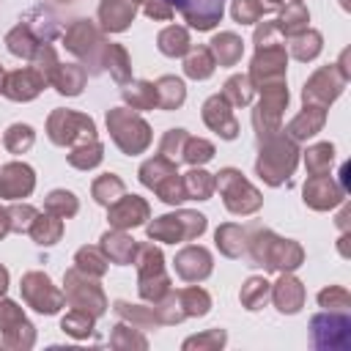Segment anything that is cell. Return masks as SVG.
Here are the masks:
<instances>
[{"label":"cell","instance_id":"cell-1","mask_svg":"<svg viewBox=\"0 0 351 351\" xmlns=\"http://www.w3.org/2000/svg\"><path fill=\"white\" fill-rule=\"evenodd\" d=\"M140 178H143L145 186L156 189V195H159L165 203H181V200H186L184 181L178 178L176 167H173L165 156L148 159V162L140 167Z\"/></svg>","mask_w":351,"mask_h":351},{"label":"cell","instance_id":"cell-2","mask_svg":"<svg viewBox=\"0 0 351 351\" xmlns=\"http://www.w3.org/2000/svg\"><path fill=\"white\" fill-rule=\"evenodd\" d=\"M107 126H110L112 140L121 145L123 154H137V151H143L151 143V132H148L145 121L137 118V115H132L123 107L121 110H112L107 115Z\"/></svg>","mask_w":351,"mask_h":351},{"label":"cell","instance_id":"cell-3","mask_svg":"<svg viewBox=\"0 0 351 351\" xmlns=\"http://www.w3.org/2000/svg\"><path fill=\"white\" fill-rule=\"evenodd\" d=\"M296 165V148L285 140V137H277V140H269L266 148L261 151L258 156V173L266 184L277 186L285 176H291Z\"/></svg>","mask_w":351,"mask_h":351},{"label":"cell","instance_id":"cell-4","mask_svg":"<svg viewBox=\"0 0 351 351\" xmlns=\"http://www.w3.org/2000/svg\"><path fill=\"white\" fill-rule=\"evenodd\" d=\"M206 230V217L195 214V211H181V214H167L159 217L154 225H148V236L151 239H162V241H184V239H195Z\"/></svg>","mask_w":351,"mask_h":351},{"label":"cell","instance_id":"cell-5","mask_svg":"<svg viewBox=\"0 0 351 351\" xmlns=\"http://www.w3.org/2000/svg\"><path fill=\"white\" fill-rule=\"evenodd\" d=\"M252 258L269 269H296L299 261H302V250L293 244V241H285V239H277L271 233H261L255 247H252Z\"/></svg>","mask_w":351,"mask_h":351},{"label":"cell","instance_id":"cell-6","mask_svg":"<svg viewBox=\"0 0 351 351\" xmlns=\"http://www.w3.org/2000/svg\"><path fill=\"white\" fill-rule=\"evenodd\" d=\"M217 186L219 192L225 195V206L233 211V214H250L261 206V195L241 178V173L236 170H222L219 178H217Z\"/></svg>","mask_w":351,"mask_h":351},{"label":"cell","instance_id":"cell-7","mask_svg":"<svg viewBox=\"0 0 351 351\" xmlns=\"http://www.w3.org/2000/svg\"><path fill=\"white\" fill-rule=\"evenodd\" d=\"M49 137L58 145L74 143L77 137L82 143H88V140H96V129H93V121L90 118L77 115L71 110H58V112L49 115Z\"/></svg>","mask_w":351,"mask_h":351},{"label":"cell","instance_id":"cell-8","mask_svg":"<svg viewBox=\"0 0 351 351\" xmlns=\"http://www.w3.org/2000/svg\"><path fill=\"white\" fill-rule=\"evenodd\" d=\"M140 293L145 299H159L167 293V277L162 271V252L156 247L140 250Z\"/></svg>","mask_w":351,"mask_h":351},{"label":"cell","instance_id":"cell-9","mask_svg":"<svg viewBox=\"0 0 351 351\" xmlns=\"http://www.w3.org/2000/svg\"><path fill=\"white\" fill-rule=\"evenodd\" d=\"M288 104V90L282 88V82H274V85H266L263 88V99H261V104H258V110H255V115H252V121H255V129H258V134L263 137H269L271 134V129H277V123H280V110Z\"/></svg>","mask_w":351,"mask_h":351},{"label":"cell","instance_id":"cell-10","mask_svg":"<svg viewBox=\"0 0 351 351\" xmlns=\"http://www.w3.org/2000/svg\"><path fill=\"white\" fill-rule=\"evenodd\" d=\"M170 8L176 5L184 19L197 30H211L225 11V0H167Z\"/></svg>","mask_w":351,"mask_h":351},{"label":"cell","instance_id":"cell-11","mask_svg":"<svg viewBox=\"0 0 351 351\" xmlns=\"http://www.w3.org/2000/svg\"><path fill=\"white\" fill-rule=\"evenodd\" d=\"M285 74V49L282 47H258V55L252 60V80L266 88V85H274L280 82Z\"/></svg>","mask_w":351,"mask_h":351},{"label":"cell","instance_id":"cell-12","mask_svg":"<svg viewBox=\"0 0 351 351\" xmlns=\"http://www.w3.org/2000/svg\"><path fill=\"white\" fill-rule=\"evenodd\" d=\"M22 293L25 299L30 302V307H36L38 313H55L60 307V293L52 288L49 277L38 274V271H30L25 280H22Z\"/></svg>","mask_w":351,"mask_h":351},{"label":"cell","instance_id":"cell-13","mask_svg":"<svg viewBox=\"0 0 351 351\" xmlns=\"http://www.w3.org/2000/svg\"><path fill=\"white\" fill-rule=\"evenodd\" d=\"M66 291H69V299H71L80 310L88 313V307H90V315H99V313L104 310V296H101L99 285H93L90 280L85 282V280L80 277V271H69V274H66Z\"/></svg>","mask_w":351,"mask_h":351},{"label":"cell","instance_id":"cell-14","mask_svg":"<svg viewBox=\"0 0 351 351\" xmlns=\"http://www.w3.org/2000/svg\"><path fill=\"white\" fill-rule=\"evenodd\" d=\"M44 82H47V80H44V74H41L38 69H19V71L8 74L3 90H5V96L14 99V101H27V99H33V96L44 88Z\"/></svg>","mask_w":351,"mask_h":351},{"label":"cell","instance_id":"cell-15","mask_svg":"<svg viewBox=\"0 0 351 351\" xmlns=\"http://www.w3.org/2000/svg\"><path fill=\"white\" fill-rule=\"evenodd\" d=\"M343 82H346V77L340 74L337 77V71L329 66V69H321L318 74H313V80L304 85V101H321V104H326V101H332L337 93H340V88H343Z\"/></svg>","mask_w":351,"mask_h":351},{"label":"cell","instance_id":"cell-16","mask_svg":"<svg viewBox=\"0 0 351 351\" xmlns=\"http://www.w3.org/2000/svg\"><path fill=\"white\" fill-rule=\"evenodd\" d=\"M203 118H206V123H208L217 134H222L225 140H233L236 132H239V123H236V118H233V112H230L225 96H211V99L206 101V107H203Z\"/></svg>","mask_w":351,"mask_h":351},{"label":"cell","instance_id":"cell-17","mask_svg":"<svg viewBox=\"0 0 351 351\" xmlns=\"http://www.w3.org/2000/svg\"><path fill=\"white\" fill-rule=\"evenodd\" d=\"M33 189V170L27 165L11 162L0 167V195L3 197H25Z\"/></svg>","mask_w":351,"mask_h":351},{"label":"cell","instance_id":"cell-18","mask_svg":"<svg viewBox=\"0 0 351 351\" xmlns=\"http://www.w3.org/2000/svg\"><path fill=\"white\" fill-rule=\"evenodd\" d=\"M148 217V206H145V200H140V197H126V195H121L115 203H112V208H110V222L118 228V230H123V228H134V225H140L143 219Z\"/></svg>","mask_w":351,"mask_h":351},{"label":"cell","instance_id":"cell-19","mask_svg":"<svg viewBox=\"0 0 351 351\" xmlns=\"http://www.w3.org/2000/svg\"><path fill=\"white\" fill-rule=\"evenodd\" d=\"M176 271L184 280H203L211 271V255L203 247H186L176 258Z\"/></svg>","mask_w":351,"mask_h":351},{"label":"cell","instance_id":"cell-20","mask_svg":"<svg viewBox=\"0 0 351 351\" xmlns=\"http://www.w3.org/2000/svg\"><path fill=\"white\" fill-rule=\"evenodd\" d=\"M134 11H137L134 0H101V5H99V19H101V25H104L107 30L118 33V30H123V27L134 19Z\"/></svg>","mask_w":351,"mask_h":351},{"label":"cell","instance_id":"cell-21","mask_svg":"<svg viewBox=\"0 0 351 351\" xmlns=\"http://www.w3.org/2000/svg\"><path fill=\"white\" fill-rule=\"evenodd\" d=\"M304 200L313 206V208H329L340 200V189L329 181V176H313L307 184H304Z\"/></svg>","mask_w":351,"mask_h":351},{"label":"cell","instance_id":"cell-22","mask_svg":"<svg viewBox=\"0 0 351 351\" xmlns=\"http://www.w3.org/2000/svg\"><path fill=\"white\" fill-rule=\"evenodd\" d=\"M96 44H101L99 41V33L93 30V25H88L85 19H80L77 25H71V30L66 33V47L71 49V52H77L80 58H90V49L96 47Z\"/></svg>","mask_w":351,"mask_h":351},{"label":"cell","instance_id":"cell-23","mask_svg":"<svg viewBox=\"0 0 351 351\" xmlns=\"http://www.w3.org/2000/svg\"><path fill=\"white\" fill-rule=\"evenodd\" d=\"M282 0H233V19L236 22H258L263 14L277 11Z\"/></svg>","mask_w":351,"mask_h":351},{"label":"cell","instance_id":"cell-24","mask_svg":"<svg viewBox=\"0 0 351 351\" xmlns=\"http://www.w3.org/2000/svg\"><path fill=\"white\" fill-rule=\"evenodd\" d=\"M49 82H55L60 93L74 96V93H80V90H82L85 69H80V66H60V63H58V66L52 69V74H49Z\"/></svg>","mask_w":351,"mask_h":351},{"label":"cell","instance_id":"cell-25","mask_svg":"<svg viewBox=\"0 0 351 351\" xmlns=\"http://www.w3.org/2000/svg\"><path fill=\"white\" fill-rule=\"evenodd\" d=\"M302 299H304V291L302 285L293 280V277H282L274 288V302L280 304L282 313H296L302 307Z\"/></svg>","mask_w":351,"mask_h":351},{"label":"cell","instance_id":"cell-26","mask_svg":"<svg viewBox=\"0 0 351 351\" xmlns=\"http://www.w3.org/2000/svg\"><path fill=\"white\" fill-rule=\"evenodd\" d=\"M154 90H156V104H159L162 110H176V107L184 101V96H186L184 82L176 80V77H162V80L154 85Z\"/></svg>","mask_w":351,"mask_h":351},{"label":"cell","instance_id":"cell-27","mask_svg":"<svg viewBox=\"0 0 351 351\" xmlns=\"http://www.w3.org/2000/svg\"><path fill=\"white\" fill-rule=\"evenodd\" d=\"M321 126H324V110L310 107V110H304L302 115H296V118L291 121L288 132H291L293 140H307V137H313Z\"/></svg>","mask_w":351,"mask_h":351},{"label":"cell","instance_id":"cell-28","mask_svg":"<svg viewBox=\"0 0 351 351\" xmlns=\"http://www.w3.org/2000/svg\"><path fill=\"white\" fill-rule=\"evenodd\" d=\"M104 252L112 263H132L134 258V241L123 233H104Z\"/></svg>","mask_w":351,"mask_h":351},{"label":"cell","instance_id":"cell-29","mask_svg":"<svg viewBox=\"0 0 351 351\" xmlns=\"http://www.w3.org/2000/svg\"><path fill=\"white\" fill-rule=\"evenodd\" d=\"M211 52L219 63L225 66H233L239 58H241V38L233 36V33H219L214 41H211Z\"/></svg>","mask_w":351,"mask_h":351},{"label":"cell","instance_id":"cell-30","mask_svg":"<svg viewBox=\"0 0 351 351\" xmlns=\"http://www.w3.org/2000/svg\"><path fill=\"white\" fill-rule=\"evenodd\" d=\"M159 49H162L165 55H170V58L184 55V52L189 49V33H186L184 27H176V25L165 27V30L159 33Z\"/></svg>","mask_w":351,"mask_h":351},{"label":"cell","instance_id":"cell-31","mask_svg":"<svg viewBox=\"0 0 351 351\" xmlns=\"http://www.w3.org/2000/svg\"><path fill=\"white\" fill-rule=\"evenodd\" d=\"M184 71L189 77H195V80H206L214 71V55H211V49H206V47L192 49L189 58L184 60Z\"/></svg>","mask_w":351,"mask_h":351},{"label":"cell","instance_id":"cell-32","mask_svg":"<svg viewBox=\"0 0 351 351\" xmlns=\"http://www.w3.org/2000/svg\"><path fill=\"white\" fill-rule=\"evenodd\" d=\"M60 230H63V225L55 214L52 217H36L33 225H30V233L38 244H55L60 239Z\"/></svg>","mask_w":351,"mask_h":351},{"label":"cell","instance_id":"cell-33","mask_svg":"<svg viewBox=\"0 0 351 351\" xmlns=\"http://www.w3.org/2000/svg\"><path fill=\"white\" fill-rule=\"evenodd\" d=\"M123 99L132 104V110H148L156 104V90L151 82H134L123 88Z\"/></svg>","mask_w":351,"mask_h":351},{"label":"cell","instance_id":"cell-34","mask_svg":"<svg viewBox=\"0 0 351 351\" xmlns=\"http://www.w3.org/2000/svg\"><path fill=\"white\" fill-rule=\"evenodd\" d=\"M181 181H184V192H186V197H195V200H206V197L211 195V189H214L211 176L203 173V170H192V173H186Z\"/></svg>","mask_w":351,"mask_h":351},{"label":"cell","instance_id":"cell-35","mask_svg":"<svg viewBox=\"0 0 351 351\" xmlns=\"http://www.w3.org/2000/svg\"><path fill=\"white\" fill-rule=\"evenodd\" d=\"M121 195H123L121 178H115V176H101V178H96V184H93V197H96L101 206H112Z\"/></svg>","mask_w":351,"mask_h":351},{"label":"cell","instance_id":"cell-36","mask_svg":"<svg viewBox=\"0 0 351 351\" xmlns=\"http://www.w3.org/2000/svg\"><path fill=\"white\" fill-rule=\"evenodd\" d=\"M217 244H219V250H222L225 255L236 258V255L244 250V230L236 228V225H222V228L217 230Z\"/></svg>","mask_w":351,"mask_h":351},{"label":"cell","instance_id":"cell-37","mask_svg":"<svg viewBox=\"0 0 351 351\" xmlns=\"http://www.w3.org/2000/svg\"><path fill=\"white\" fill-rule=\"evenodd\" d=\"M69 162H71L74 167H82V170L99 165V162H101V145H99V140H88V143H82L80 148H74V151L69 154Z\"/></svg>","mask_w":351,"mask_h":351},{"label":"cell","instance_id":"cell-38","mask_svg":"<svg viewBox=\"0 0 351 351\" xmlns=\"http://www.w3.org/2000/svg\"><path fill=\"white\" fill-rule=\"evenodd\" d=\"M8 49L14 55H22V58H30L36 52V38H33L27 25H19V27H14L8 33Z\"/></svg>","mask_w":351,"mask_h":351},{"label":"cell","instance_id":"cell-39","mask_svg":"<svg viewBox=\"0 0 351 351\" xmlns=\"http://www.w3.org/2000/svg\"><path fill=\"white\" fill-rule=\"evenodd\" d=\"M280 30L293 36V33H302L307 30V11L302 8V3H293L282 11V19H280Z\"/></svg>","mask_w":351,"mask_h":351},{"label":"cell","instance_id":"cell-40","mask_svg":"<svg viewBox=\"0 0 351 351\" xmlns=\"http://www.w3.org/2000/svg\"><path fill=\"white\" fill-rule=\"evenodd\" d=\"M5 148L11 151V154H22V151H27L30 145H33V129L30 126H25V123H14L8 132H5Z\"/></svg>","mask_w":351,"mask_h":351},{"label":"cell","instance_id":"cell-41","mask_svg":"<svg viewBox=\"0 0 351 351\" xmlns=\"http://www.w3.org/2000/svg\"><path fill=\"white\" fill-rule=\"evenodd\" d=\"M250 99H252V82L247 77H230L225 82V101L239 107V104H247Z\"/></svg>","mask_w":351,"mask_h":351},{"label":"cell","instance_id":"cell-42","mask_svg":"<svg viewBox=\"0 0 351 351\" xmlns=\"http://www.w3.org/2000/svg\"><path fill=\"white\" fill-rule=\"evenodd\" d=\"M332 154H335V151H332L329 143H321V145L310 148V151H307V170H310L313 176H324V173H329Z\"/></svg>","mask_w":351,"mask_h":351},{"label":"cell","instance_id":"cell-43","mask_svg":"<svg viewBox=\"0 0 351 351\" xmlns=\"http://www.w3.org/2000/svg\"><path fill=\"white\" fill-rule=\"evenodd\" d=\"M321 49V36L315 30H302L299 38L293 41V55L299 60H307V58H315Z\"/></svg>","mask_w":351,"mask_h":351},{"label":"cell","instance_id":"cell-44","mask_svg":"<svg viewBox=\"0 0 351 351\" xmlns=\"http://www.w3.org/2000/svg\"><path fill=\"white\" fill-rule=\"evenodd\" d=\"M47 208H49L55 217H71V214H77V197H74L71 192L58 189V192H52V195L47 197Z\"/></svg>","mask_w":351,"mask_h":351},{"label":"cell","instance_id":"cell-45","mask_svg":"<svg viewBox=\"0 0 351 351\" xmlns=\"http://www.w3.org/2000/svg\"><path fill=\"white\" fill-rule=\"evenodd\" d=\"M266 293H269V282L261 280V277H252V280L244 285V291H241V302H244L250 310H258V307L266 302Z\"/></svg>","mask_w":351,"mask_h":351},{"label":"cell","instance_id":"cell-46","mask_svg":"<svg viewBox=\"0 0 351 351\" xmlns=\"http://www.w3.org/2000/svg\"><path fill=\"white\" fill-rule=\"evenodd\" d=\"M107 63H110V71H112V77H115L118 82H123V80L129 77V58H126V52H123L121 47L110 44V49H107Z\"/></svg>","mask_w":351,"mask_h":351},{"label":"cell","instance_id":"cell-47","mask_svg":"<svg viewBox=\"0 0 351 351\" xmlns=\"http://www.w3.org/2000/svg\"><path fill=\"white\" fill-rule=\"evenodd\" d=\"M214 156V145L206 143V140H189L186 137V148H184V159L192 162V165H200V162H208Z\"/></svg>","mask_w":351,"mask_h":351},{"label":"cell","instance_id":"cell-48","mask_svg":"<svg viewBox=\"0 0 351 351\" xmlns=\"http://www.w3.org/2000/svg\"><path fill=\"white\" fill-rule=\"evenodd\" d=\"M77 266H80V271H90V274H101L104 269H107V258L104 255H99L96 250H80L77 252Z\"/></svg>","mask_w":351,"mask_h":351},{"label":"cell","instance_id":"cell-49","mask_svg":"<svg viewBox=\"0 0 351 351\" xmlns=\"http://www.w3.org/2000/svg\"><path fill=\"white\" fill-rule=\"evenodd\" d=\"M184 143H186L184 129H173V132H167L165 140H162V156H165V159H178V154L184 156V148H181Z\"/></svg>","mask_w":351,"mask_h":351},{"label":"cell","instance_id":"cell-50","mask_svg":"<svg viewBox=\"0 0 351 351\" xmlns=\"http://www.w3.org/2000/svg\"><path fill=\"white\" fill-rule=\"evenodd\" d=\"M181 302L186 304V313H192V315H203V313L208 310V293L200 291V288L184 291V293H181Z\"/></svg>","mask_w":351,"mask_h":351},{"label":"cell","instance_id":"cell-51","mask_svg":"<svg viewBox=\"0 0 351 351\" xmlns=\"http://www.w3.org/2000/svg\"><path fill=\"white\" fill-rule=\"evenodd\" d=\"M8 217H11V228H14V230H30V225H33V219H36V208H30V206H16V208L8 211Z\"/></svg>","mask_w":351,"mask_h":351},{"label":"cell","instance_id":"cell-52","mask_svg":"<svg viewBox=\"0 0 351 351\" xmlns=\"http://www.w3.org/2000/svg\"><path fill=\"white\" fill-rule=\"evenodd\" d=\"M63 329H69L71 335H88L90 332V315L88 313H71L69 318H63Z\"/></svg>","mask_w":351,"mask_h":351},{"label":"cell","instance_id":"cell-53","mask_svg":"<svg viewBox=\"0 0 351 351\" xmlns=\"http://www.w3.org/2000/svg\"><path fill=\"white\" fill-rule=\"evenodd\" d=\"M321 304H332V302H340L343 307L348 304V293L343 291V288H332V291H321Z\"/></svg>","mask_w":351,"mask_h":351},{"label":"cell","instance_id":"cell-54","mask_svg":"<svg viewBox=\"0 0 351 351\" xmlns=\"http://www.w3.org/2000/svg\"><path fill=\"white\" fill-rule=\"evenodd\" d=\"M8 228H11L8 211H5V208H0V236H5V233H8Z\"/></svg>","mask_w":351,"mask_h":351},{"label":"cell","instance_id":"cell-55","mask_svg":"<svg viewBox=\"0 0 351 351\" xmlns=\"http://www.w3.org/2000/svg\"><path fill=\"white\" fill-rule=\"evenodd\" d=\"M3 80H5V74H3V69H0V90H3Z\"/></svg>","mask_w":351,"mask_h":351},{"label":"cell","instance_id":"cell-56","mask_svg":"<svg viewBox=\"0 0 351 351\" xmlns=\"http://www.w3.org/2000/svg\"><path fill=\"white\" fill-rule=\"evenodd\" d=\"M140 3H145V5H148V3H151V0H140Z\"/></svg>","mask_w":351,"mask_h":351},{"label":"cell","instance_id":"cell-57","mask_svg":"<svg viewBox=\"0 0 351 351\" xmlns=\"http://www.w3.org/2000/svg\"><path fill=\"white\" fill-rule=\"evenodd\" d=\"M296 3H299V0H296Z\"/></svg>","mask_w":351,"mask_h":351}]
</instances>
